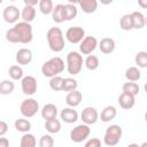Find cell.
<instances>
[{
	"label": "cell",
	"instance_id": "ba28073f",
	"mask_svg": "<svg viewBox=\"0 0 147 147\" xmlns=\"http://www.w3.org/2000/svg\"><path fill=\"white\" fill-rule=\"evenodd\" d=\"M96 47H98V40L95 37L92 36H85V38L79 42V52L80 54L84 55H91Z\"/></svg>",
	"mask_w": 147,
	"mask_h": 147
},
{
	"label": "cell",
	"instance_id": "f546056e",
	"mask_svg": "<svg viewBox=\"0 0 147 147\" xmlns=\"http://www.w3.org/2000/svg\"><path fill=\"white\" fill-rule=\"evenodd\" d=\"M122 90L124 93H127V94H131L133 96H137L140 92V87L137 83H133V82H127V83H124L123 86H122Z\"/></svg>",
	"mask_w": 147,
	"mask_h": 147
},
{
	"label": "cell",
	"instance_id": "d6a6232c",
	"mask_svg": "<svg viewBox=\"0 0 147 147\" xmlns=\"http://www.w3.org/2000/svg\"><path fill=\"white\" fill-rule=\"evenodd\" d=\"M84 64H85L86 69H88L91 71H94V70H96L99 68L100 62H99L98 56H95V55H87L85 61H84Z\"/></svg>",
	"mask_w": 147,
	"mask_h": 147
},
{
	"label": "cell",
	"instance_id": "e575fe53",
	"mask_svg": "<svg viewBox=\"0 0 147 147\" xmlns=\"http://www.w3.org/2000/svg\"><path fill=\"white\" fill-rule=\"evenodd\" d=\"M77 87H78V82L75 78H71V77L63 78V88H62V91L72 92L75 90H77Z\"/></svg>",
	"mask_w": 147,
	"mask_h": 147
},
{
	"label": "cell",
	"instance_id": "ffe728a7",
	"mask_svg": "<svg viewBox=\"0 0 147 147\" xmlns=\"http://www.w3.org/2000/svg\"><path fill=\"white\" fill-rule=\"evenodd\" d=\"M131 17H132V23H133V29L140 30V29L145 28L146 18H145V15L141 11H132Z\"/></svg>",
	"mask_w": 147,
	"mask_h": 147
},
{
	"label": "cell",
	"instance_id": "b9f144b4",
	"mask_svg": "<svg viewBox=\"0 0 147 147\" xmlns=\"http://www.w3.org/2000/svg\"><path fill=\"white\" fill-rule=\"evenodd\" d=\"M39 1L38 0H25L24 1V5L25 6H31V7H34L36 5H38Z\"/></svg>",
	"mask_w": 147,
	"mask_h": 147
},
{
	"label": "cell",
	"instance_id": "ac0fdd59",
	"mask_svg": "<svg viewBox=\"0 0 147 147\" xmlns=\"http://www.w3.org/2000/svg\"><path fill=\"white\" fill-rule=\"evenodd\" d=\"M40 114H41V117H42L45 121L56 118V116H57V107H56L54 103H46V105L41 108Z\"/></svg>",
	"mask_w": 147,
	"mask_h": 147
},
{
	"label": "cell",
	"instance_id": "52a82bcc",
	"mask_svg": "<svg viewBox=\"0 0 147 147\" xmlns=\"http://www.w3.org/2000/svg\"><path fill=\"white\" fill-rule=\"evenodd\" d=\"M91 133V129L88 125L86 124H79L77 126H75L71 131H70V139L74 142H83L84 140H86L88 138Z\"/></svg>",
	"mask_w": 147,
	"mask_h": 147
},
{
	"label": "cell",
	"instance_id": "2e32d148",
	"mask_svg": "<svg viewBox=\"0 0 147 147\" xmlns=\"http://www.w3.org/2000/svg\"><path fill=\"white\" fill-rule=\"evenodd\" d=\"M118 105H119V107L122 109L129 110V109L134 107V105H136V96L122 92V94L118 96Z\"/></svg>",
	"mask_w": 147,
	"mask_h": 147
},
{
	"label": "cell",
	"instance_id": "ab89813d",
	"mask_svg": "<svg viewBox=\"0 0 147 147\" xmlns=\"http://www.w3.org/2000/svg\"><path fill=\"white\" fill-rule=\"evenodd\" d=\"M8 132V124L5 121H0V137H3Z\"/></svg>",
	"mask_w": 147,
	"mask_h": 147
},
{
	"label": "cell",
	"instance_id": "5bb4252c",
	"mask_svg": "<svg viewBox=\"0 0 147 147\" xmlns=\"http://www.w3.org/2000/svg\"><path fill=\"white\" fill-rule=\"evenodd\" d=\"M78 113L77 110H75V108H71V107H67V108H63L60 113V117L61 119L64 122V123H68V124H72L75 122L78 121Z\"/></svg>",
	"mask_w": 147,
	"mask_h": 147
},
{
	"label": "cell",
	"instance_id": "8d00e7d4",
	"mask_svg": "<svg viewBox=\"0 0 147 147\" xmlns=\"http://www.w3.org/2000/svg\"><path fill=\"white\" fill-rule=\"evenodd\" d=\"M134 62L138 65L137 68H146L147 67V53L145 51L138 52L134 56Z\"/></svg>",
	"mask_w": 147,
	"mask_h": 147
},
{
	"label": "cell",
	"instance_id": "44dd1931",
	"mask_svg": "<svg viewBox=\"0 0 147 147\" xmlns=\"http://www.w3.org/2000/svg\"><path fill=\"white\" fill-rule=\"evenodd\" d=\"M78 5L85 14H92L98 8L96 0H82V1H78Z\"/></svg>",
	"mask_w": 147,
	"mask_h": 147
},
{
	"label": "cell",
	"instance_id": "4fadbf2b",
	"mask_svg": "<svg viewBox=\"0 0 147 147\" xmlns=\"http://www.w3.org/2000/svg\"><path fill=\"white\" fill-rule=\"evenodd\" d=\"M32 57H33V55H32L31 49H29V48H20L16 52L15 60L18 63V65H28V64L31 63Z\"/></svg>",
	"mask_w": 147,
	"mask_h": 147
},
{
	"label": "cell",
	"instance_id": "603a6c76",
	"mask_svg": "<svg viewBox=\"0 0 147 147\" xmlns=\"http://www.w3.org/2000/svg\"><path fill=\"white\" fill-rule=\"evenodd\" d=\"M21 17L23 20V22L25 23H31L34 17H36V8L31 7V6H25L23 7L22 11H21Z\"/></svg>",
	"mask_w": 147,
	"mask_h": 147
},
{
	"label": "cell",
	"instance_id": "7a4b0ae2",
	"mask_svg": "<svg viewBox=\"0 0 147 147\" xmlns=\"http://www.w3.org/2000/svg\"><path fill=\"white\" fill-rule=\"evenodd\" d=\"M46 39H47L51 51L55 53H60L61 51H63L65 41H64L63 32L60 28H56V26L49 28L46 33Z\"/></svg>",
	"mask_w": 147,
	"mask_h": 147
},
{
	"label": "cell",
	"instance_id": "74e56055",
	"mask_svg": "<svg viewBox=\"0 0 147 147\" xmlns=\"http://www.w3.org/2000/svg\"><path fill=\"white\" fill-rule=\"evenodd\" d=\"M39 147H54V138L51 134H42L39 139Z\"/></svg>",
	"mask_w": 147,
	"mask_h": 147
},
{
	"label": "cell",
	"instance_id": "7bdbcfd3",
	"mask_svg": "<svg viewBox=\"0 0 147 147\" xmlns=\"http://www.w3.org/2000/svg\"><path fill=\"white\" fill-rule=\"evenodd\" d=\"M126 147H140V145H138V144H129Z\"/></svg>",
	"mask_w": 147,
	"mask_h": 147
},
{
	"label": "cell",
	"instance_id": "6da1fadb",
	"mask_svg": "<svg viewBox=\"0 0 147 147\" xmlns=\"http://www.w3.org/2000/svg\"><path fill=\"white\" fill-rule=\"evenodd\" d=\"M6 40L11 44H29L33 39V30L30 23L17 22L6 31Z\"/></svg>",
	"mask_w": 147,
	"mask_h": 147
},
{
	"label": "cell",
	"instance_id": "d590c367",
	"mask_svg": "<svg viewBox=\"0 0 147 147\" xmlns=\"http://www.w3.org/2000/svg\"><path fill=\"white\" fill-rule=\"evenodd\" d=\"M49 87H51V90H53L55 92L62 91V88H63V78L61 76L52 77L49 79Z\"/></svg>",
	"mask_w": 147,
	"mask_h": 147
},
{
	"label": "cell",
	"instance_id": "7c38bea8",
	"mask_svg": "<svg viewBox=\"0 0 147 147\" xmlns=\"http://www.w3.org/2000/svg\"><path fill=\"white\" fill-rule=\"evenodd\" d=\"M80 118L83 121V124H86V125L90 126L91 124H95L96 123V121L99 119V113L94 107L88 106V107H85L82 110Z\"/></svg>",
	"mask_w": 147,
	"mask_h": 147
},
{
	"label": "cell",
	"instance_id": "9c48e42d",
	"mask_svg": "<svg viewBox=\"0 0 147 147\" xmlns=\"http://www.w3.org/2000/svg\"><path fill=\"white\" fill-rule=\"evenodd\" d=\"M85 38V30L82 26H70L65 32V39L71 44H79Z\"/></svg>",
	"mask_w": 147,
	"mask_h": 147
},
{
	"label": "cell",
	"instance_id": "4dcf8cb0",
	"mask_svg": "<svg viewBox=\"0 0 147 147\" xmlns=\"http://www.w3.org/2000/svg\"><path fill=\"white\" fill-rule=\"evenodd\" d=\"M8 75L10 77L11 80H20L23 78V69L21 65H17V64H14L11 67H9V70H8Z\"/></svg>",
	"mask_w": 147,
	"mask_h": 147
},
{
	"label": "cell",
	"instance_id": "cb8c5ba5",
	"mask_svg": "<svg viewBox=\"0 0 147 147\" xmlns=\"http://www.w3.org/2000/svg\"><path fill=\"white\" fill-rule=\"evenodd\" d=\"M78 9L76 7L75 3L72 2H68L64 5V21H71L77 16Z\"/></svg>",
	"mask_w": 147,
	"mask_h": 147
},
{
	"label": "cell",
	"instance_id": "f1b7e54d",
	"mask_svg": "<svg viewBox=\"0 0 147 147\" xmlns=\"http://www.w3.org/2000/svg\"><path fill=\"white\" fill-rule=\"evenodd\" d=\"M14 88H15V84L13 83V80L3 79L0 82V94L9 95L14 92Z\"/></svg>",
	"mask_w": 147,
	"mask_h": 147
},
{
	"label": "cell",
	"instance_id": "d4e9b609",
	"mask_svg": "<svg viewBox=\"0 0 147 147\" xmlns=\"http://www.w3.org/2000/svg\"><path fill=\"white\" fill-rule=\"evenodd\" d=\"M125 77L127 79V82H138L141 78V72L139 70V68L137 67H129L125 70Z\"/></svg>",
	"mask_w": 147,
	"mask_h": 147
},
{
	"label": "cell",
	"instance_id": "484cf974",
	"mask_svg": "<svg viewBox=\"0 0 147 147\" xmlns=\"http://www.w3.org/2000/svg\"><path fill=\"white\" fill-rule=\"evenodd\" d=\"M14 126H15V129L18 132H22V133H28L31 130V123L26 118H18V119H16L15 123H14Z\"/></svg>",
	"mask_w": 147,
	"mask_h": 147
},
{
	"label": "cell",
	"instance_id": "3957f363",
	"mask_svg": "<svg viewBox=\"0 0 147 147\" xmlns=\"http://www.w3.org/2000/svg\"><path fill=\"white\" fill-rule=\"evenodd\" d=\"M63 70H64V61L59 56L49 59L41 65V74L48 78L59 76Z\"/></svg>",
	"mask_w": 147,
	"mask_h": 147
},
{
	"label": "cell",
	"instance_id": "8992f818",
	"mask_svg": "<svg viewBox=\"0 0 147 147\" xmlns=\"http://www.w3.org/2000/svg\"><path fill=\"white\" fill-rule=\"evenodd\" d=\"M20 111L24 116V118L33 117L39 111V103L33 98H28L23 100L20 105Z\"/></svg>",
	"mask_w": 147,
	"mask_h": 147
},
{
	"label": "cell",
	"instance_id": "8fae6325",
	"mask_svg": "<svg viewBox=\"0 0 147 147\" xmlns=\"http://www.w3.org/2000/svg\"><path fill=\"white\" fill-rule=\"evenodd\" d=\"M21 88L25 95H33L37 92V79L33 76H25L21 79Z\"/></svg>",
	"mask_w": 147,
	"mask_h": 147
},
{
	"label": "cell",
	"instance_id": "30bf717a",
	"mask_svg": "<svg viewBox=\"0 0 147 147\" xmlns=\"http://www.w3.org/2000/svg\"><path fill=\"white\" fill-rule=\"evenodd\" d=\"M2 17L5 20L6 23H9V24H16L18 18L21 17V11L20 9L14 6V5H9V6H6L3 11H2Z\"/></svg>",
	"mask_w": 147,
	"mask_h": 147
},
{
	"label": "cell",
	"instance_id": "60d3db41",
	"mask_svg": "<svg viewBox=\"0 0 147 147\" xmlns=\"http://www.w3.org/2000/svg\"><path fill=\"white\" fill-rule=\"evenodd\" d=\"M0 147H9V140L5 137H0Z\"/></svg>",
	"mask_w": 147,
	"mask_h": 147
},
{
	"label": "cell",
	"instance_id": "4316f807",
	"mask_svg": "<svg viewBox=\"0 0 147 147\" xmlns=\"http://www.w3.org/2000/svg\"><path fill=\"white\" fill-rule=\"evenodd\" d=\"M45 129L48 133L53 134V133H57L60 132L61 130V122L56 118H53V119H48V121H45Z\"/></svg>",
	"mask_w": 147,
	"mask_h": 147
},
{
	"label": "cell",
	"instance_id": "7402d4cb",
	"mask_svg": "<svg viewBox=\"0 0 147 147\" xmlns=\"http://www.w3.org/2000/svg\"><path fill=\"white\" fill-rule=\"evenodd\" d=\"M52 18L55 23H62L64 22V5L57 3L52 10Z\"/></svg>",
	"mask_w": 147,
	"mask_h": 147
},
{
	"label": "cell",
	"instance_id": "f35d334b",
	"mask_svg": "<svg viewBox=\"0 0 147 147\" xmlns=\"http://www.w3.org/2000/svg\"><path fill=\"white\" fill-rule=\"evenodd\" d=\"M84 147H101V141L98 138H91L86 141Z\"/></svg>",
	"mask_w": 147,
	"mask_h": 147
},
{
	"label": "cell",
	"instance_id": "5b68a950",
	"mask_svg": "<svg viewBox=\"0 0 147 147\" xmlns=\"http://www.w3.org/2000/svg\"><path fill=\"white\" fill-rule=\"evenodd\" d=\"M122 138V127L117 124H113L107 127L105 136H103V142L108 147L116 146Z\"/></svg>",
	"mask_w": 147,
	"mask_h": 147
},
{
	"label": "cell",
	"instance_id": "83f0119b",
	"mask_svg": "<svg viewBox=\"0 0 147 147\" xmlns=\"http://www.w3.org/2000/svg\"><path fill=\"white\" fill-rule=\"evenodd\" d=\"M37 139L32 133H24L20 141V147H36Z\"/></svg>",
	"mask_w": 147,
	"mask_h": 147
},
{
	"label": "cell",
	"instance_id": "e0dca14e",
	"mask_svg": "<svg viewBox=\"0 0 147 147\" xmlns=\"http://www.w3.org/2000/svg\"><path fill=\"white\" fill-rule=\"evenodd\" d=\"M82 100H83V94H82V92H79L77 90L69 92L65 96V103L68 105V107H71V108L79 106Z\"/></svg>",
	"mask_w": 147,
	"mask_h": 147
},
{
	"label": "cell",
	"instance_id": "1f68e13d",
	"mask_svg": "<svg viewBox=\"0 0 147 147\" xmlns=\"http://www.w3.org/2000/svg\"><path fill=\"white\" fill-rule=\"evenodd\" d=\"M119 28L124 31H130L133 29V23H132V17L131 14H124L121 20H119Z\"/></svg>",
	"mask_w": 147,
	"mask_h": 147
},
{
	"label": "cell",
	"instance_id": "d6986e66",
	"mask_svg": "<svg viewBox=\"0 0 147 147\" xmlns=\"http://www.w3.org/2000/svg\"><path fill=\"white\" fill-rule=\"evenodd\" d=\"M116 115H117V109H116L115 106H106L102 109V111H101V114H100L99 117H100V119L102 122L107 123V122L113 121L116 117Z\"/></svg>",
	"mask_w": 147,
	"mask_h": 147
},
{
	"label": "cell",
	"instance_id": "ee69618b",
	"mask_svg": "<svg viewBox=\"0 0 147 147\" xmlns=\"http://www.w3.org/2000/svg\"><path fill=\"white\" fill-rule=\"evenodd\" d=\"M140 147H147V142H142V144L140 145Z\"/></svg>",
	"mask_w": 147,
	"mask_h": 147
},
{
	"label": "cell",
	"instance_id": "836d02e7",
	"mask_svg": "<svg viewBox=\"0 0 147 147\" xmlns=\"http://www.w3.org/2000/svg\"><path fill=\"white\" fill-rule=\"evenodd\" d=\"M39 10L41 14L44 15H49L52 14V10L54 8V5H53V1L52 0H40L39 3Z\"/></svg>",
	"mask_w": 147,
	"mask_h": 147
},
{
	"label": "cell",
	"instance_id": "277c9868",
	"mask_svg": "<svg viewBox=\"0 0 147 147\" xmlns=\"http://www.w3.org/2000/svg\"><path fill=\"white\" fill-rule=\"evenodd\" d=\"M83 69V56L80 53L71 51L67 55V71L71 76L78 75Z\"/></svg>",
	"mask_w": 147,
	"mask_h": 147
},
{
	"label": "cell",
	"instance_id": "9a60e30c",
	"mask_svg": "<svg viewBox=\"0 0 147 147\" xmlns=\"http://www.w3.org/2000/svg\"><path fill=\"white\" fill-rule=\"evenodd\" d=\"M98 47L100 49L101 53L103 54H110L115 51V47H116V44H115V40L110 37H105L100 40V42H98Z\"/></svg>",
	"mask_w": 147,
	"mask_h": 147
}]
</instances>
